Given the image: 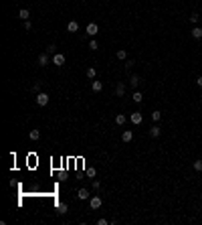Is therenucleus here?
<instances>
[{
  "label": "nucleus",
  "instance_id": "obj_1",
  "mask_svg": "<svg viewBox=\"0 0 202 225\" xmlns=\"http://www.w3.org/2000/svg\"><path fill=\"white\" fill-rule=\"evenodd\" d=\"M49 93H45V91H40V93H36V106H40V108H45L49 103Z\"/></svg>",
  "mask_w": 202,
  "mask_h": 225
},
{
  "label": "nucleus",
  "instance_id": "obj_2",
  "mask_svg": "<svg viewBox=\"0 0 202 225\" xmlns=\"http://www.w3.org/2000/svg\"><path fill=\"white\" fill-rule=\"evenodd\" d=\"M129 120H131V124H134V126H140V124L144 122V118H141V112H131Z\"/></svg>",
  "mask_w": 202,
  "mask_h": 225
},
{
  "label": "nucleus",
  "instance_id": "obj_3",
  "mask_svg": "<svg viewBox=\"0 0 202 225\" xmlns=\"http://www.w3.org/2000/svg\"><path fill=\"white\" fill-rule=\"evenodd\" d=\"M101 205H103V201H101V197H97V195H93V197L89 199V207H91V209H99Z\"/></svg>",
  "mask_w": 202,
  "mask_h": 225
},
{
  "label": "nucleus",
  "instance_id": "obj_4",
  "mask_svg": "<svg viewBox=\"0 0 202 225\" xmlns=\"http://www.w3.org/2000/svg\"><path fill=\"white\" fill-rule=\"evenodd\" d=\"M65 61H67V59H65V55H63V53H55L53 55V63H55V65H59V67H61V65H65Z\"/></svg>",
  "mask_w": 202,
  "mask_h": 225
},
{
  "label": "nucleus",
  "instance_id": "obj_5",
  "mask_svg": "<svg viewBox=\"0 0 202 225\" xmlns=\"http://www.w3.org/2000/svg\"><path fill=\"white\" fill-rule=\"evenodd\" d=\"M77 197H79L81 201H89V199H91V193H89V189H79V191H77Z\"/></svg>",
  "mask_w": 202,
  "mask_h": 225
},
{
  "label": "nucleus",
  "instance_id": "obj_6",
  "mask_svg": "<svg viewBox=\"0 0 202 225\" xmlns=\"http://www.w3.org/2000/svg\"><path fill=\"white\" fill-rule=\"evenodd\" d=\"M97 33H99V27H97L95 22H89V24H87V34H89V37H95Z\"/></svg>",
  "mask_w": 202,
  "mask_h": 225
},
{
  "label": "nucleus",
  "instance_id": "obj_7",
  "mask_svg": "<svg viewBox=\"0 0 202 225\" xmlns=\"http://www.w3.org/2000/svg\"><path fill=\"white\" fill-rule=\"evenodd\" d=\"M121 140H123L125 144L131 142V140H134V132H131V130H123V134H121Z\"/></svg>",
  "mask_w": 202,
  "mask_h": 225
},
{
  "label": "nucleus",
  "instance_id": "obj_8",
  "mask_svg": "<svg viewBox=\"0 0 202 225\" xmlns=\"http://www.w3.org/2000/svg\"><path fill=\"white\" fill-rule=\"evenodd\" d=\"M123 93H125V83H123V81H119L117 85H115V96H117V97H121Z\"/></svg>",
  "mask_w": 202,
  "mask_h": 225
},
{
  "label": "nucleus",
  "instance_id": "obj_9",
  "mask_svg": "<svg viewBox=\"0 0 202 225\" xmlns=\"http://www.w3.org/2000/svg\"><path fill=\"white\" fill-rule=\"evenodd\" d=\"M18 18H22V21H30V12H28V8H20V10H18Z\"/></svg>",
  "mask_w": 202,
  "mask_h": 225
},
{
  "label": "nucleus",
  "instance_id": "obj_10",
  "mask_svg": "<svg viewBox=\"0 0 202 225\" xmlns=\"http://www.w3.org/2000/svg\"><path fill=\"white\" fill-rule=\"evenodd\" d=\"M36 61H39V65H40V67H45V65H49V55H47V53H40Z\"/></svg>",
  "mask_w": 202,
  "mask_h": 225
},
{
  "label": "nucleus",
  "instance_id": "obj_11",
  "mask_svg": "<svg viewBox=\"0 0 202 225\" xmlns=\"http://www.w3.org/2000/svg\"><path fill=\"white\" fill-rule=\"evenodd\" d=\"M160 134H162L160 126H152V128H150V136L152 138H160Z\"/></svg>",
  "mask_w": 202,
  "mask_h": 225
},
{
  "label": "nucleus",
  "instance_id": "obj_12",
  "mask_svg": "<svg viewBox=\"0 0 202 225\" xmlns=\"http://www.w3.org/2000/svg\"><path fill=\"white\" fill-rule=\"evenodd\" d=\"M67 31H69V33H77V31H79V22H77V21H71V22L67 24Z\"/></svg>",
  "mask_w": 202,
  "mask_h": 225
},
{
  "label": "nucleus",
  "instance_id": "obj_13",
  "mask_svg": "<svg viewBox=\"0 0 202 225\" xmlns=\"http://www.w3.org/2000/svg\"><path fill=\"white\" fill-rule=\"evenodd\" d=\"M91 89H93L95 93H99L101 89H103V83H101V81H95V79H93V81H91Z\"/></svg>",
  "mask_w": 202,
  "mask_h": 225
},
{
  "label": "nucleus",
  "instance_id": "obj_14",
  "mask_svg": "<svg viewBox=\"0 0 202 225\" xmlns=\"http://www.w3.org/2000/svg\"><path fill=\"white\" fill-rule=\"evenodd\" d=\"M190 34H192L194 39H202V27H194L190 31Z\"/></svg>",
  "mask_w": 202,
  "mask_h": 225
},
{
  "label": "nucleus",
  "instance_id": "obj_15",
  "mask_svg": "<svg viewBox=\"0 0 202 225\" xmlns=\"http://www.w3.org/2000/svg\"><path fill=\"white\" fill-rule=\"evenodd\" d=\"M28 138H30L33 142H36V140H39V138H40V132H39V130H36V128H34V130H30V132H28Z\"/></svg>",
  "mask_w": 202,
  "mask_h": 225
},
{
  "label": "nucleus",
  "instance_id": "obj_16",
  "mask_svg": "<svg viewBox=\"0 0 202 225\" xmlns=\"http://www.w3.org/2000/svg\"><path fill=\"white\" fill-rule=\"evenodd\" d=\"M115 57H117L119 61H125V59H128V51H125V49H119V51L115 53Z\"/></svg>",
  "mask_w": 202,
  "mask_h": 225
},
{
  "label": "nucleus",
  "instance_id": "obj_17",
  "mask_svg": "<svg viewBox=\"0 0 202 225\" xmlns=\"http://www.w3.org/2000/svg\"><path fill=\"white\" fill-rule=\"evenodd\" d=\"M129 85H131V87H137V85H140V75H131V77H129Z\"/></svg>",
  "mask_w": 202,
  "mask_h": 225
},
{
  "label": "nucleus",
  "instance_id": "obj_18",
  "mask_svg": "<svg viewBox=\"0 0 202 225\" xmlns=\"http://www.w3.org/2000/svg\"><path fill=\"white\" fill-rule=\"evenodd\" d=\"M115 124H117V126H123V124H125V116H123V114H117V116H115Z\"/></svg>",
  "mask_w": 202,
  "mask_h": 225
},
{
  "label": "nucleus",
  "instance_id": "obj_19",
  "mask_svg": "<svg viewBox=\"0 0 202 225\" xmlns=\"http://www.w3.org/2000/svg\"><path fill=\"white\" fill-rule=\"evenodd\" d=\"M87 77H89V79H95V77H97V69H95V67H89V69H87Z\"/></svg>",
  "mask_w": 202,
  "mask_h": 225
},
{
  "label": "nucleus",
  "instance_id": "obj_20",
  "mask_svg": "<svg viewBox=\"0 0 202 225\" xmlns=\"http://www.w3.org/2000/svg\"><path fill=\"white\" fill-rule=\"evenodd\" d=\"M135 103H141V99H144V96H141V91H134V97H131Z\"/></svg>",
  "mask_w": 202,
  "mask_h": 225
},
{
  "label": "nucleus",
  "instance_id": "obj_21",
  "mask_svg": "<svg viewBox=\"0 0 202 225\" xmlns=\"http://www.w3.org/2000/svg\"><path fill=\"white\" fill-rule=\"evenodd\" d=\"M152 120H154L156 124H158V122H160V120H162V114H160V112H158V109H156V112H152Z\"/></svg>",
  "mask_w": 202,
  "mask_h": 225
},
{
  "label": "nucleus",
  "instance_id": "obj_22",
  "mask_svg": "<svg viewBox=\"0 0 202 225\" xmlns=\"http://www.w3.org/2000/svg\"><path fill=\"white\" fill-rule=\"evenodd\" d=\"M57 209H59L61 215H65V213H67V203H59V207H57Z\"/></svg>",
  "mask_w": 202,
  "mask_h": 225
},
{
  "label": "nucleus",
  "instance_id": "obj_23",
  "mask_svg": "<svg viewBox=\"0 0 202 225\" xmlns=\"http://www.w3.org/2000/svg\"><path fill=\"white\" fill-rule=\"evenodd\" d=\"M89 49H91V51H97V49H99V45H97V41H95V39H91V41H89Z\"/></svg>",
  "mask_w": 202,
  "mask_h": 225
},
{
  "label": "nucleus",
  "instance_id": "obj_24",
  "mask_svg": "<svg viewBox=\"0 0 202 225\" xmlns=\"http://www.w3.org/2000/svg\"><path fill=\"white\" fill-rule=\"evenodd\" d=\"M194 171H202V158H198V160H194Z\"/></svg>",
  "mask_w": 202,
  "mask_h": 225
},
{
  "label": "nucleus",
  "instance_id": "obj_25",
  "mask_svg": "<svg viewBox=\"0 0 202 225\" xmlns=\"http://www.w3.org/2000/svg\"><path fill=\"white\" fill-rule=\"evenodd\" d=\"M198 21H200V14H190V22L192 24H196Z\"/></svg>",
  "mask_w": 202,
  "mask_h": 225
},
{
  "label": "nucleus",
  "instance_id": "obj_26",
  "mask_svg": "<svg viewBox=\"0 0 202 225\" xmlns=\"http://www.w3.org/2000/svg\"><path fill=\"white\" fill-rule=\"evenodd\" d=\"M87 177L89 178H95V177H97V171H95V168H87Z\"/></svg>",
  "mask_w": 202,
  "mask_h": 225
},
{
  "label": "nucleus",
  "instance_id": "obj_27",
  "mask_svg": "<svg viewBox=\"0 0 202 225\" xmlns=\"http://www.w3.org/2000/svg\"><path fill=\"white\" fill-rule=\"evenodd\" d=\"M47 53H51V55H55V53H57V47H55V45H49V49H47Z\"/></svg>",
  "mask_w": 202,
  "mask_h": 225
},
{
  "label": "nucleus",
  "instance_id": "obj_28",
  "mask_svg": "<svg viewBox=\"0 0 202 225\" xmlns=\"http://www.w3.org/2000/svg\"><path fill=\"white\" fill-rule=\"evenodd\" d=\"M107 223H109V221H107V219H105V217L97 219V225H107Z\"/></svg>",
  "mask_w": 202,
  "mask_h": 225
},
{
  "label": "nucleus",
  "instance_id": "obj_29",
  "mask_svg": "<svg viewBox=\"0 0 202 225\" xmlns=\"http://www.w3.org/2000/svg\"><path fill=\"white\" fill-rule=\"evenodd\" d=\"M33 28V22L30 21H24V31H30Z\"/></svg>",
  "mask_w": 202,
  "mask_h": 225
},
{
  "label": "nucleus",
  "instance_id": "obj_30",
  "mask_svg": "<svg viewBox=\"0 0 202 225\" xmlns=\"http://www.w3.org/2000/svg\"><path fill=\"white\" fill-rule=\"evenodd\" d=\"M93 189H95V191H97V189H101V183H99V181H93Z\"/></svg>",
  "mask_w": 202,
  "mask_h": 225
},
{
  "label": "nucleus",
  "instance_id": "obj_31",
  "mask_svg": "<svg viewBox=\"0 0 202 225\" xmlns=\"http://www.w3.org/2000/svg\"><path fill=\"white\" fill-rule=\"evenodd\" d=\"M39 89H40V85H39V83H34V85H33V91H36V93H40Z\"/></svg>",
  "mask_w": 202,
  "mask_h": 225
},
{
  "label": "nucleus",
  "instance_id": "obj_32",
  "mask_svg": "<svg viewBox=\"0 0 202 225\" xmlns=\"http://www.w3.org/2000/svg\"><path fill=\"white\" fill-rule=\"evenodd\" d=\"M196 85H198V87H202V75L198 77V79H196Z\"/></svg>",
  "mask_w": 202,
  "mask_h": 225
},
{
  "label": "nucleus",
  "instance_id": "obj_33",
  "mask_svg": "<svg viewBox=\"0 0 202 225\" xmlns=\"http://www.w3.org/2000/svg\"><path fill=\"white\" fill-rule=\"evenodd\" d=\"M200 22H202V16H200Z\"/></svg>",
  "mask_w": 202,
  "mask_h": 225
}]
</instances>
